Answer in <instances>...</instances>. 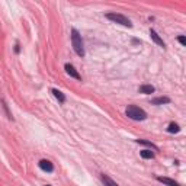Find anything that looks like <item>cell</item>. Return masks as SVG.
<instances>
[{
	"label": "cell",
	"instance_id": "obj_15",
	"mask_svg": "<svg viewBox=\"0 0 186 186\" xmlns=\"http://www.w3.org/2000/svg\"><path fill=\"white\" fill-rule=\"evenodd\" d=\"M179 42H180L182 45H186V38L185 37H179Z\"/></svg>",
	"mask_w": 186,
	"mask_h": 186
},
{
	"label": "cell",
	"instance_id": "obj_12",
	"mask_svg": "<svg viewBox=\"0 0 186 186\" xmlns=\"http://www.w3.org/2000/svg\"><path fill=\"white\" fill-rule=\"evenodd\" d=\"M140 154H141L143 158H153V157H154V153H153L151 150H143Z\"/></svg>",
	"mask_w": 186,
	"mask_h": 186
},
{
	"label": "cell",
	"instance_id": "obj_11",
	"mask_svg": "<svg viewBox=\"0 0 186 186\" xmlns=\"http://www.w3.org/2000/svg\"><path fill=\"white\" fill-rule=\"evenodd\" d=\"M167 131L173 134V132H179V131H180V128H179V125H178V124L172 122V124H169V128H167Z\"/></svg>",
	"mask_w": 186,
	"mask_h": 186
},
{
	"label": "cell",
	"instance_id": "obj_5",
	"mask_svg": "<svg viewBox=\"0 0 186 186\" xmlns=\"http://www.w3.org/2000/svg\"><path fill=\"white\" fill-rule=\"evenodd\" d=\"M64 69H66V71H67V74H69V76L74 77L76 80H81V76L77 73V70H76L71 64H66V66H64Z\"/></svg>",
	"mask_w": 186,
	"mask_h": 186
},
{
	"label": "cell",
	"instance_id": "obj_2",
	"mask_svg": "<svg viewBox=\"0 0 186 186\" xmlns=\"http://www.w3.org/2000/svg\"><path fill=\"white\" fill-rule=\"evenodd\" d=\"M71 42H73V48H74L76 54L79 57H84V47H83V39L80 37V34L73 29L71 31Z\"/></svg>",
	"mask_w": 186,
	"mask_h": 186
},
{
	"label": "cell",
	"instance_id": "obj_9",
	"mask_svg": "<svg viewBox=\"0 0 186 186\" xmlns=\"http://www.w3.org/2000/svg\"><path fill=\"white\" fill-rule=\"evenodd\" d=\"M151 103H153V105H164V103H170V99L166 98V96H163V98H156V99L151 100Z\"/></svg>",
	"mask_w": 186,
	"mask_h": 186
},
{
	"label": "cell",
	"instance_id": "obj_10",
	"mask_svg": "<svg viewBox=\"0 0 186 186\" xmlns=\"http://www.w3.org/2000/svg\"><path fill=\"white\" fill-rule=\"evenodd\" d=\"M52 93H54V96H55V98H57V99H58L61 103H63V102H66V96H64V95H63L60 90H57V89H52Z\"/></svg>",
	"mask_w": 186,
	"mask_h": 186
},
{
	"label": "cell",
	"instance_id": "obj_14",
	"mask_svg": "<svg viewBox=\"0 0 186 186\" xmlns=\"http://www.w3.org/2000/svg\"><path fill=\"white\" fill-rule=\"evenodd\" d=\"M102 180L105 182V185H106V186H118L115 182H113V180H112V179H109L106 175H103V176H102Z\"/></svg>",
	"mask_w": 186,
	"mask_h": 186
},
{
	"label": "cell",
	"instance_id": "obj_4",
	"mask_svg": "<svg viewBox=\"0 0 186 186\" xmlns=\"http://www.w3.org/2000/svg\"><path fill=\"white\" fill-rule=\"evenodd\" d=\"M38 166H39V169H41V170L48 172V173L54 170V164H52L50 160H41V161L38 163Z\"/></svg>",
	"mask_w": 186,
	"mask_h": 186
},
{
	"label": "cell",
	"instance_id": "obj_7",
	"mask_svg": "<svg viewBox=\"0 0 186 186\" xmlns=\"http://www.w3.org/2000/svg\"><path fill=\"white\" fill-rule=\"evenodd\" d=\"M157 180L161 182V183H164V185H167V186H180L178 182H175L173 179H169V178H161V176H158Z\"/></svg>",
	"mask_w": 186,
	"mask_h": 186
},
{
	"label": "cell",
	"instance_id": "obj_1",
	"mask_svg": "<svg viewBox=\"0 0 186 186\" xmlns=\"http://www.w3.org/2000/svg\"><path fill=\"white\" fill-rule=\"evenodd\" d=\"M125 112H127V116L131 118V119H134V121H144L147 118L146 111L141 109V108H138V106H135V105H129Z\"/></svg>",
	"mask_w": 186,
	"mask_h": 186
},
{
	"label": "cell",
	"instance_id": "obj_6",
	"mask_svg": "<svg viewBox=\"0 0 186 186\" xmlns=\"http://www.w3.org/2000/svg\"><path fill=\"white\" fill-rule=\"evenodd\" d=\"M150 37H151V39H153V41H154L156 44H158L160 47H163V48L166 47V44H164V41H163L161 38L158 37V34H157V32H156L154 29H151V31H150Z\"/></svg>",
	"mask_w": 186,
	"mask_h": 186
},
{
	"label": "cell",
	"instance_id": "obj_8",
	"mask_svg": "<svg viewBox=\"0 0 186 186\" xmlns=\"http://www.w3.org/2000/svg\"><path fill=\"white\" fill-rule=\"evenodd\" d=\"M140 93H144V95H151V93H154V87L151 86V84H143V86H140Z\"/></svg>",
	"mask_w": 186,
	"mask_h": 186
},
{
	"label": "cell",
	"instance_id": "obj_3",
	"mask_svg": "<svg viewBox=\"0 0 186 186\" xmlns=\"http://www.w3.org/2000/svg\"><path fill=\"white\" fill-rule=\"evenodd\" d=\"M106 18L109 21H112V22H115V23H119V25H124V26H128V28L132 26L131 21L128 18H125L124 15H119V13H106Z\"/></svg>",
	"mask_w": 186,
	"mask_h": 186
},
{
	"label": "cell",
	"instance_id": "obj_16",
	"mask_svg": "<svg viewBox=\"0 0 186 186\" xmlns=\"http://www.w3.org/2000/svg\"><path fill=\"white\" fill-rule=\"evenodd\" d=\"M47 186H51V185H47Z\"/></svg>",
	"mask_w": 186,
	"mask_h": 186
},
{
	"label": "cell",
	"instance_id": "obj_13",
	"mask_svg": "<svg viewBox=\"0 0 186 186\" xmlns=\"http://www.w3.org/2000/svg\"><path fill=\"white\" fill-rule=\"evenodd\" d=\"M137 143H138V144H144V146H147V147H150V149H153V150H157V147H156L153 143L147 141V140H137Z\"/></svg>",
	"mask_w": 186,
	"mask_h": 186
}]
</instances>
